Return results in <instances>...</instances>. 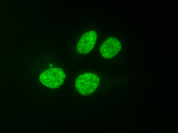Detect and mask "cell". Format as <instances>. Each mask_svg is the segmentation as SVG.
<instances>
[{
  "label": "cell",
  "instance_id": "6da1fadb",
  "mask_svg": "<svg viewBox=\"0 0 178 133\" xmlns=\"http://www.w3.org/2000/svg\"><path fill=\"white\" fill-rule=\"evenodd\" d=\"M100 82L98 77L91 72L83 73L78 77L75 81V86L78 92L81 95H87L94 92Z\"/></svg>",
  "mask_w": 178,
  "mask_h": 133
},
{
  "label": "cell",
  "instance_id": "7a4b0ae2",
  "mask_svg": "<svg viewBox=\"0 0 178 133\" xmlns=\"http://www.w3.org/2000/svg\"><path fill=\"white\" fill-rule=\"evenodd\" d=\"M65 78L64 72L58 68L48 69L43 72L40 76L41 82L45 85L51 88H56L61 85Z\"/></svg>",
  "mask_w": 178,
  "mask_h": 133
},
{
  "label": "cell",
  "instance_id": "3957f363",
  "mask_svg": "<svg viewBox=\"0 0 178 133\" xmlns=\"http://www.w3.org/2000/svg\"><path fill=\"white\" fill-rule=\"evenodd\" d=\"M97 38L96 33L91 30L85 33L81 37L77 45L78 52L81 54H86L93 48Z\"/></svg>",
  "mask_w": 178,
  "mask_h": 133
},
{
  "label": "cell",
  "instance_id": "277c9868",
  "mask_svg": "<svg viewBox=\"0 0 178 133\" xmlns=\"http://www.w3.org/2000/svg\"><path fill=\"white\" fill-rule=\"evenodd\" d=\"M121 48V44L117 39L110 37L102 44L100 52L103 57L109 59L116 55L120 51Z\"/></svg>",
  "mask_w": 178,
  "mask_h": 133
}]
</instances>
